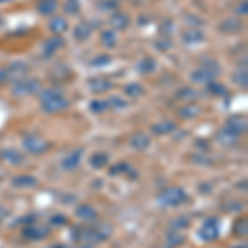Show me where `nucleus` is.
I'll return each instance as SVG.
<instances>
[{
    "label": "nucleus",
    "instance_id": "obj_34",
    "mask_svg": "<svg viewBox=\"0 0 248 248\" xmlns=\"http://www.w3.org/2000/svg\"><path fill=\"white\" fill-rule=\"evenodd\" d=\"M184 242H186V235H184L182 232L169 230V233H167V243H169V247H179V245H182Z\"/></svg>",
    "mask_w": 248,
    "mask_h": 248
},
{
    "label": "nucleus",
    "instance_id": "obj_49",
    "mask_svg": "<svg viewBox=\"0 0 248 248\" xmlns=\"http://www.w3.org/2000/svg\"><path fill=\"white\" fill-rule=\"evenodd\" d=\"M9 81V75H7V68H0V86L3 85V83Z\"/></svg>",
    "mask_w": 248,
    "mask_h": 248
},
{
    "label": "nucleus",
    "instance_id": "obj_45",
    "mask_svg": "<svg viewBox=\"0 0 248 248\" xmlns=\"http://www.w3.org/2000/svg\"><path fill=\"white\" fill-rule=\"evenodd\" d=\"M50 223H51V225H57V227H63V225H66V223H68V217H66V215H63V214H53L50 217Z\"/></svg>",
    "mask_w": 248,
    "mask_h": 248
},
{
    "label": "nucleus",
    "instance_id": "obj_21",
    "mask_svg": "<svg viewBox=\"0 0 248 248\" xmlns=\"http://www.w3.org/2000/svg\"><path fill=\"white\" fill-rule=\"evenodd\" d=\"M201 113H202V108L199 105H194V103H187V105H184L182 108H179V111H177L179 118H182V119H194Z\"/></svg>",
    "mask_w": 248,
    "mask_h": 248
},
{
    "label": "nucleus",
    "instance_id": "obj_15",
    "mask_svg": "<svg viewBox=\"0 0 248 248\" xmlns=\"http://www.w3.org/2000/svg\"><path fill=\"white\" fill-rule=\"evenodd\" d=\"M0 155H2L3 161L9 162L10 166H20V164L25 161V154H23L22 151L12 149V147H9V149H3Z\"/></svg>",
    "mask_w": 248,
    "mask_h": 248
},
{
    "label": "nucleus",
    "instance_id": "obj_55",
    "mask_svg": "<svg viewBox=\"0 0 248 248\" xmlns=\"http://www.w3.org/2000/svg\"><path fill=\"white\" fill-rule=\"evenodd\" d=\"M233 248H248V247H247V243H242V245H237V247H233Z\"/></svg>",
    "mask_w": 248,
    "mask_h": 248
},
{
    "label": "nucleus",
    "instance_id": "obj_29",
    "mask_svg": "<svg viewBox=\"0 0 248 248\" xmlns=\"http://www.w3.org/2000/svg\"><path fill=\"white\" fill-rule=\"evenodd\" d=\"M58 7V0H38L37 10L40 15H51Z\"/></svg>",
    "mask_w": 248,
    "mask_h": 248
},
{
    "label": "nucleus",
    "instance_id": "obj_52",
    "mask_svg": "<svg viewBox=\"0 0 248 248\" xmlns=\"http://www.w3.org/2000/svg\"><path fill=\"white\" fill-rule=\"evenodd\" d=\"M126 175H129V179H131V181H134V179H138V170H133V169H131V167H129V169H127V172H126Z\"/></svg>",
    "mask_w": 248,
    "mask_h": 248
},
{
    "label": "nucleus",
    "instance_id": "obj_8",
    "mask_svg": "<svg viewBox=\"0 0 248 248\" xmlns=\"http://www.w3.org/2000/svg\"><path fill=\"white\" fill-rule=\"evenodd\" d=\"M51 230L48 227H37V225H27L22 230V237L27 240H45L50 237Z\"/></svg>",
    "mask_w": 248,
    "mask_h": 248
},
{
    "label": "nucleus",
    "instance_id": "obj_7",
    "mask_svg": "<svg viewBox=\"0 0 248 248\" xmlns=\"http://www.w3.org/2000/svg\"><path fill=\"white\" fill-rule=\"evenodd\" d=\"M225 127H227L229 131H232V133L242 136V134H245V133H247V129H248V121H247L245 116H242V114H233V116H230V118L225 121Z\"/></svg>",
    "mask_w": 248,
    "mask_h": 248
},
{
    "label": "nucleus",
    "instance_id": "obj_1",
    "mask_svg": "<svg viewBox=\"0 0 248 248\" xmlns=\"http://www.w3.org/2000/svg\"><path fill=\"white\" fill-rule=\"evenodd\" d=\"M113 229L108 223H94V225H77L71 230V240L81 245H96L111 237Z\"/></svg>",
    "mask_w": 248,
    "mask_h": 248
},
{
    "label": "nucleus",
    "instance_id": "obj_57",
    "mask_svg": "<svg viewBox=\"0 0 248 248\" xmlns=\"http://www.w3.org/2000/svg\"><path fill=\"white\" fill-rule=\"evenodd\" d=\"M159 248H170V247H159Z\"/></svg>",
    "mask_w": 248,
    "mask_h": 248
},
{
    "label": "nucleus",
    "instance_id": "obj_50",
    "mask_svg": "<svg viewBox=\"0 0 248 248\" xmlns=\"http://www.w3.org/2000/svg\"><path fill=\"white\" fill-rule=\"evenodd\" d=\"M237 14L242 15V17H245V15L248 14V7H247V2H242L240 3V7L237 9Z\"/></svg>",
    "mask_w": 248,
    "mask_h": 248
},
{
    "label": "nucleus",
    "instance_id": "obj_9",
    "mask_svg": "<svg viewBox=\"0 0 248 248\" xmlns=\"http://www.w3.org/2000/svg\"><path fill=\"white\" fill-rule=\"evenodd\" d=\"M7 75H9V79L12 81H20V79L27 78L29 75V65L23 62H14L7 66Z\"/></svg>",
    "mask_w": 248,
    "mask_h": 248
},
{
    "label": "nucleus",
    "instance_id": "obj_48",
    "mask_svg": "<svg viewBox=\"0 0 248 248\" xmlns=\"http://www.w3.org/2000/svg\"><path fill=\"white\" fill-rule=\"evenodd\" d=\"M170 31H172V22H170V20H166V22H164V25H161V33H162V37L169 35Z\"/></svg>",
    "mask_w": 248,
    "mask_h": 248
},
{
    "label": "nucleus",
    "instance_id": "obj_12",
    "mask_svg": "<svg viewBox=\"0 0 248 248\" xmlns=\"http://www.w3.org/2000/svg\"><path fill=\"white\" fill-rule=\"evenodd\" d=\"M88 85H90V90L93 91L94 94H103V93H108V91L113 88V83L109 81L108 78H91L90 81H88Z\"/></svg>",
    "mask_w": 248,
    "mask_h": 248
},
{
    "label": "nucleus",
    "instance_id": "obj_5",
    "mask_svg": "<svg viewBox=\"0 0 248 248\" xmlns=\"http://www.w3.org/2000/svg\"><path fill=\"white\" fill-rule=\"evenodd\" d=\"M220 235V227H218V218L217 217H207L203 220L201 230H199V237L203 242H214Z\"/></svg>",
    "mask_w": 248,
    "mask_h": 248
},
{
    "label": "nucleus",
    "instance_id": "obj_44",
    "mask_svg": "<svg viewBox=\"0 0 248 248\" xmlns=\"http://www.w3.org/2000/svg\"><path fill=\"white\" fill-rule=\"evenodd\" d=\"M154 45H155V48H157L159 51H167L172 46V42H170L169 37H162V38L155 40Z\"/></svg>",
    "mask_w": 248,
    "mask_h": 248
},
{
    "label": "nucleus",
    "instance_id": "obj_30",
    "mask_svg": "<svg viewBox=\"0 0 248 248\" xmlns=\"http://www.w3.org/2000/svg\"><path fill=\"white\" fill-rule=\"evenodd\" d=\"M90 164L93 169H103V167H106L108 164H109V155L106 153H94L93 155L90 157Z\"/></svg>",
    "mask_w": 248,
    "mask_h": 248
},
{
    "label": "nucleus",
    "instance_id": "obj_35",
    "mask_svg": "<svg viewBox=\"0 0 248 248\" xmlns=\"http://www.w3.org/2000/svg\"><path fill=\"white\" fill-rule=\"evenodd\" d=\"M124 93L129 98H139V96L144 94V86L141 83H129V85L124 86Z\"/></svg>",
    "mask_w": 248,
    "mask_h": 248
},
{
    "label": "nucleus",
    "instance_id": "obj_37",
    "mask_svg": "<svg viewBox=\"0 0 248 248\" xmlns=\"http://www.w3.org/2000/svg\"><path fill=\"white\" fill-rule=\"evenodd\" d=\"M108 109H109V105H108L106 99H93L90 103V111H93L94 114H101Z\"/></svg>",
    "mask_w": 248,
    "mask_h": 248
},
{
    "label": "nucleus",
    "instance_id": "obj_16",
    "mask_svg": "<svg viewBox=\"0 0 248 248\" xmlns=\"http://www.w3.org/2000/svg\"><path fill=\"white\" fill-rule=\"evenodd\" d=\"M129 15L124 12H114L109 17V25L113 27V30H126L129 27Z\"/></svg>",
    "mask_w": 248,
    "mask_h": 248
},
{
    "label": "nucleus",
    "instance_id": "obj_47",
    "mask_svg": "<svg viewBox=\"0 0 248 248\" xmlns=\"http://www.w3.org/2000/svg\"><path fill=\"white\" fill-rule=\"evenodd\" d=\"M35 220H37V217L35 215H23V217H20V218H17L14 222V225H33L35 223Z\"/></svg>",
    "mask_w": 248,
    "mask_h": 248
},
{
    "label": "nucleus",
    "instance_id": "obj_23",
    "mask_svg": "<svg viewBox=\"0 0 248 248\" xmlns=\"http://www.w3.org/2000/svg\"><path fill=\"white\" fill-rule=\"evenodd\" d=\"M151 131L155 136H162V134H170L174 131H177V124L174 121H162V123H155L151 126Z\"/></svg>",
    "mask_w": 248,
    "mask_h": 248
},
{
    "label": "nucleus",
    "instance_id": "obj_10",
    "mask_svg": "<svg viewBox=\"0 0 248 248\" xmlns=\"http://www.w3.org/2000/svg\"><path fill=\"white\" fill-rule=\"evenodd\" d=\"M63 45H65V40L62 38V35H53V37H50L45 43H43V48H42L43 57L45 58L53 57Z\"/></svg>",
    "mask_w": 248,
    "mask_h": 248
},
{
    "label": "nucleus",
    "instance_id": "obj_14",
    "mask_svg": "<svg viewBox=\"0 0 248 248\" xmlns=\"http://www.w3.org/2000/svg\"><path fill=\"white\" fill-rule=\"evenodd\" d=\"M215 78H217V75L212 73L209 70H205V68H202V66L195 68V70L190 73V79L194 83H199V85H207V83Z\"/></svg>",
    "mask_w": 248,
    "mask_h": 248
},
{
    "label": "nucleus",
    "instance_id": "obj_53",
    "mask_svg": "<svg viewBox=\"0 0 248 248\" xmlns=\"http://www.w3.org/2000/svg\"><path fill=\"white\" fill-rule=\"evenodd\" d=\"M7 214H9V210H7V209H3V207H0V220H2V218H5V215Z\"/></svg>",
    "mask_w": 248,
    "mask_h": 248
},
{
    "label": "nucleus",
    "instance_id": "obj_51",
    "mask_svg": "<svg viewBox=\"0 0 248 248\" xmlns=\"http://www.w3.org/2000/svg\"><path fill=\"white\" fill-rule=\"evenodd\" d=\"M197 17H194V15H187V18H186V22L187 23H194V25H203V20H195Z\"/></svg>",
    "mask_w": 248,
    "mask_h": 248
},
{
    "label": "nucleus",
    "instance_id": "obj_26",
    "mask_svg": "<svg viewBox=\"0 0 248 248\" xmlns=\"http://www.w3.org/2000/svg\"><path fill=\"white\" fill-rule=\"evenodd\" d=\"M50 77H51V79H53L55 83L66 81V79L71 77V70L68 66H65V65H57L53 70H51Z\"/></svg>",
    "mask_w": 248,
    "mask_h": 248
},
{
    "label": "nucleus",
    "instance_id": "obj_4",
    "mask_svg": "<svg viewBox=\"0 0 248 248\" xmlns=\"http://www.w3.org/2000/svg\"><path fill=\"white\" fill-rule=\"evenodd\" d=\"M50 147H51V144L50 141H46L45 138H40V136H35V134H29L23 138V149L33 155L45 154Z\"/></svg>",
    "mask_w": 248,
    "mask_h": 248
},
{
    "label": "nucleus",
    "instance_id": "obj_39",
    "mask_svg": "<svg viewBox=\"0 0 248 248\" xmlns=\"http://www.w3.org/2000/svg\"><path fill=\"white\" fill-rule=\"evenodd\" d=\"M201 66L202 68H205V70H209L212 71V73H215V75H218L220 73V65H218V62L217 60H214V58H210V57H205L201 62Z\"/></svg>",
    "mask_w": 248,
    "mask_h": 248
},
{
    "label": "nucleus",
    "instance_id": "obj_46",
    "mask_svg": "<svg viewBox=\"0 0 248 248\" xmlns=\"http://www.w3.org/2000/svg\"><path fill=\"white\" fill-rule=\"evenodd\" d=\"M111 63V57L109 55H99V57H96L94 60H91L90 65L91 66H106Z\"/></svg>",
    "mask_w": 248,
    "mask_h": 248
},
{
    "label": "nucleus",
    "instance_id": "obj_38",
    "mask_svg": "<svg viewBox=\"0 0 248 248\" xmlns=\"http://www.w3.org/2000/svg\"><path fill=\"white\" fill-rule=\"evenodd\" d=\"M187 227H190V220L186 217V215H181V217H177V218H174L170 222V230H179V232H182V230H186Z\"/></svg>",
    "mask_w": 248,
    "mask_h": 248
},
{
    "label": "nucleus",
    "instance_id": "obj_20",
    "mask_svg": "<svg viewBox=\"0 0 248 248\" xmlns=\"http://www.w3.org/2000/svg\"><path fill=\"white\" fill-rule=\"evenodd\" d=\"M91 33H93V27L88 22H79L73 29V37L75 40H78V42H86V40L91 37Z\"/></svg>",
    "mask_w": 248,
    "mask_h": 248
},
{
    "label": "nucleus",
    "instance_id": "obj_13",
    "mask_svg": "<svg viewBox=\"0 0 248 248\" xmlns=\"http://www.w3.org/2000/svg\"><path fill=\"white\" fill-rule=\"evenodd\" d=\"M75 215H77L79 220H83V222H94V220L98 218V210H96L93 205H90V203H81V205L75 210Z\"/></svg>",
    "mask_w": 248,
    "mask_h": 248
},
{
    "label": "nucleus",
    "instance_id": "obj_36",
    "mask_svg": "<svg viewBox=\"0 0 248 248\" xmlns=\"http://www.w3.org/2000/svg\"><path fill=\"white\" fill-rule=\"evenodd\" d=\"M232 79H233V83H235L237 86L247 88V85H248V73H247V68H240V70L235 71L233 77H232Z\"/></svg>",
    "mask_w": 248,
    "mask_h": 248
},
{
    "label": "nucleus",
    "instance_id": "obj_19",
    "mask_svg": "<svg viewBox=\"0 0 248 248\" xmlns=\"http://www.w3.org/2000/svg\"><path fill=\"white\" fill-rule=\"evenodd\" d=\"M238 139H240V136L232 133V131H229L227 127L220 129L218 134H217V142L222 144V146H225V147H230V146H233V144H237Z\"/></svg>",
    "mask_w": 248,
    "mask_h": 248
},
{
    "label": "nucleus",
    "instance_id": "obj_11",
    "mask_svg": "<svg viewBox=\"0 0 248 248\" xmlns=\"http://www.w3.org/2000/svg\"><path fill=\"white\" fill-rule=\"evenodd\" d=\"M83 154H85V151H83V149H75V151H71V153L68 154L66 157L62 161V167H63V169H66V170H75V169H78L79 164H81Z\"/></svg>",
    "mask_w": 248,
    "mask_h": 248
},
{
    "label": "nucleus",
    "instance_id": "obj_33",
    "mask_svg": "<svg viewBox=\"0 0 248 248\" xmlns=\"http://www.w3.org/2000/svg\"><path fill=\"white\" fill-rule=\"evenodd\" d=\"M101 43L103 46L106 48H114L116 43H118V37H116V31L111 30H103L101 31Z\"/></svg>",
    "mask_w": 248,
    "mask_h": 248
},
{
    "label": "nucleus",
    "instance_id": "obj_28",
    "mask_svg": "<svg viewBox=\"0 0 248 248\" xmlns=\"http://www.w3.org/2000/svg\"><path fill=\"white\" fill-rule=\"evenodd\" d=\"M48 29L50 31H53V35H62L68 30V22L63 17H53L48 23Z\"/></svg>",
    "mask_w": 248,
    "mask_h": 248
},
{
    "label": "nucleus",
    "instance_id": "obj_41",
    "mask_svg": "<svg viewBox=\"0 0 248 248\" xmlns=\"http://www.w3.org/2000/svg\"><path fill=\"white\" fill-rule=\"evenodd\" d=\"M129 167L131 166L127 162H118V164H113L108 172H109V175H121V174H126Z\"/></svg>",
    "mask_w": 248,
    "mask_h": 248
},
{
    "label": "nucleus",
    "instance_id": "obj_17",
    "mask_svg": "<svg viewBox=\"0 0 248 248\" xmlns=\"http://www.w3.org/2000/svg\"><path fill=\"white\" fill-rule=\"evenodd\" d=\"M205 35L201 29H189L186 31H182V42L186 45H197V43L203 42Z\"/></svg>",
    "mask_w": 248,
    "mask_h": 248
},
{
    "label": "nucleus",
    "instance_id": "obj_27",
    "mask_svg": "<svg viewBox=\"0 0 248 248\" xmlns=\"http://www.w3.org/2000/svg\"><path fill=\"white\" fill-rule=\"evenodd\" d=\"M232 230H233V235L237 238H245L248 235V218L247 217H238L232 225Z\"/></svg>",
    "mask_w": 248,
    "mask_h": 248
},
{
    "label": "nucleus",
    "instance_id": "obj_43",
    "mask_svg": "<svg viewBox=\"0 0 248 248\" xmlns=\"http://www.w3.org/2000/svg\"><path fill=\"white\" fill-rule=\"evenodd\" d=\"M63 9H65L66 14L77 15L79 12V2H78V0H66L65 5H63Z\"/></svg>",
    "mask_w": 248,
    "mask_h": 248
},
{
    "label": "nucleus",
    "instance_id": "obj_56",
    "mask_svg": "<svg viewBox=\"0 0 248 248\" xmlns=\"http://www.w3.org/2000/svg\"><path fill=\"white\" fill-rule=\"evenodd\" d=\"M2 22H3V18H2V15H0V25H2Z\"/></svg>",
    "mask_w": 248,
    "mask_h": 248
},
{
    "label": "nucleus",
    "instance_id": "obj_31",
    "mask_svg": "<svg viewBox=\"0 0 248 248\" xmlns=\"http://www.w3.org/2000/svg\"><path fill=\"white\" fill-rule=\"evenodd\" d=\"M207 91H209L210 94H214V96H227V94H229L227 86L222 85L220 81H215V79H212V81L207 83Z\"/></svg>",
    "mask_w": 248,
    "mask_h": 248
},
{
    "label": "nucleus",
    "instance_id": "obj_25",
    "mask_svg": "<svg viewBox=\"0 0 248 248\" xmlns=\"http://www.w3.org/2000/svg\"><path fill=\"white\" fill-rule=\"evenodd\" d=\"M129 142L136 151H146L151 146V138L146 133H136Z\"/></svg>",
    "mask_w": 248,
    "mask_h": 248
},
{
    "label": "nucleus",
    "instance_id": "obj_22",
    "mask_svg": "<svg viewBox=\"0 0 248 248\" xmlns=\"http://www.w3.org/2000/svg\"><path fill=\"white\" fill-rule=\"evenodd\" d=\"M155 68H157V63H155V60L153 57H144L139 60L138 65H136V70H138V73H141V75L154 73Z\"/></svg>",
    "mask_w": 248,
    "mask_h": 248
},
{
    "label": "nucleus",
    "instance_id": "obj_42",
    "mask_svg": "<svg viewBox=\"0 0 248 248\" xmlns=\"http://www.w3.org/2000/svg\"><path fill=\"white\" fill-rule=\"evenodd\" d=\"M106 101H108V105H109V109H123V108L127 106V103L124 101L123 98H119V96H111Z\"/></svg>",
    "mask_w": 248,
    "mask_h": 248
},
{
    "label": "nucleus",
    "instance_id": "obj_6",
    "mask_svg": "<svg viewBox=\"0 0 248 248\" xmlns=\"http://www.w3.org/2000/svg\"><path fill=\"white\" fill-rule=\"evenodd\" d=\"M42 105V111H45L46 114H55V113H62L70 106V101L65 98L63 94H58L55 98L45 99V101L40 103Z\"/></svg>",
    "mask_w": 248,
    "mask_h": 248
},
{
    "label": "nucleus",
    "instance_id": "obj_54",
    "mask_svg": "<svg viewBox=\"0 0 248 248\" xmlns=\"http://www.w3.org/2000/svg\"><path fill=\"white\" fill-rule=\"evenodd\" d=\"M50 248H68V247L63 245V243H57V245H53V247H50Z\"/></svg>",
    "mask_w": 248,
    "mask_h": 248
},
{
    "label": "nucleus",
    "instance_id": "obj_40",
    "mask_svg": "<svg viewBox=\"0 0 248 248\" xmlns=\"http://www.w3.org/2000/svg\"><path fill=\"white\" fill-rule=\"evenodd\" d=\"M98 9L103 12H116L119 9V0H103L98 3Z\"/></svg>",
    "mask_w": 248,
    "mask_h": 248
},
{
    "label": "nucleus",
    "instance_id": "obj_3",
    "mask_svg": "<svg viewBox=\"0 0 248 248\" xmlns=\"http://www.w3.org/2000/svg\"><path fill=\"white\" fill-rule=\"evenodd\" d=\"M42 90L40 85V79L37 78H23L20 81H15L12 86V94L22 98V96H29V94H37Z\"/></svg>",
    "mask_w": 248,
    "mask_h": 248
},
{
    "label": "nucleus",
    "instance_id": "obj_58",
    "mask_svg": "<svg viewBox=\"0 0 248 248\" xmlns=\"http://www.w3.org/2000/svg\"><path fill=\"white\" fill-rule=\"evenodd\" d=\"M0 2H5V0H0Z\"/></svg>",
    "mask_w": 248,
    "mask_h": 248
},
{
    "label": "nucleus",
    "instance_id": "obj_32",
    "mask_svg": "<svg viewBox=\"0 0 248 248\" xmlns=\"http://www.w3.org/2000/svg\"><path fill=\"white\" fill-rule=\"evenodd\" d=\"M199 96V91H195L190 86H184L175 93V99H181V101H192Z\"/></svg>",
    "mask_w": 248,
    "mask_h": 248
},
{
    "label": "nucleus",
    "instance_id": "obj_18",
    "mask_svg": "<svg viewBox=\"0 0 248 248\" xmlns=\"http://www.w3.org/2000/svg\"><path fill=\"white\" fill-rule=\"evenodd\" d=\"M243 29V23L240 18H225L218 25V30L222 33H238Z\"/></svg>",
    "mask_w": 248,
    "mask_h": 248
},
{
    "label": "nucleus",
    "instance_id": "obj_24",
    "mask_svg": "<svg viewBox=\"0 0 248 248\" xmlns=\"http://www.w3.org/2000/svg\"><path fill=\"white\" fill-rule=\"evenodd\" d=\"M37 184H38L37 177H33V175H30V174L15 175V177L12 179V186L18 187V189H25V187H35Z\"/></svg>",
    "mask_w": 248,
    "mask_h": 248
},
{
    "label": "nucleus",
    "instance_id": "obj_2",
    "mask_svg": "<svg viewBox=\"0 0 248 248\" xmlns=\"http://www.w3.org/2000/svg\"><path fill=\"white\" fill-rule=\"evenodd\" d=\"M157 202L162 207H179L189 202V195L181 187H167L157 195Z\"/></svg>",
    "mask_w": 248,
    "mask_h": 248
}]
</instances>
